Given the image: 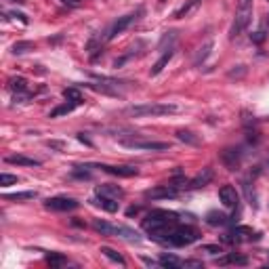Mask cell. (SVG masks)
<instances>
[{
    "mask_svg": "<svg viewBox=\"0 0 269 269\" xmlns=\"http://www.w3.org/2000/svg\"><path fill=\"white\" fill-rule=\"evenodd\" d=\"M11 2H17V4H23L25 0H11Z\"/></svg>",
    "mask_w": 269,
    "mask_h": 269,
    "instance_id": "obj_36",
    "label": "cell"
},
{
    "mask_svg": "<svg viewBox=\"0 0 269 269\" xmlns=\"http://www.w3.org/2000/svg\"><path fill=\"white\" fill-rule=\"evenodd\" d=\"M177 139L183 141V143H189V145H200L202 143L200 137L192 131H177Z\"/></svg>",
    "mask_w": 269,
    "mask_h": 269,
    "instance_id": "obj_24",
    "label": "cell"
},
{
    "mask_svg": "<svg viewBox=\"0 0 269 269\" xmlns=\"http://www.w3.org/2000/svg\"><path fill=\"white\" fill-rule=\"evenodd\" d=\"M30 48H34L32 42H27V40H25V42H17V45L13 46V53H15V55H21V53H27Z\"/></svg>",
    "mask_w": 269,
    "mask_h": 269,
    "instance_id": "obj_30",
    "label": "cell"
},
{
    "mask_svg": "<svg viewBox=\"0 0 269 269\" xmlns=\"http://www.w3.org/2000/svg\"><path fill=\"white\" fill-rule=\"evenodd\" d=\"M202 250H204V252H210V254L223 252V250H221V246H215V244H206V246H202Z\"/></svg>",
    "mask_w": 269,
    "mask_h": 269,
    "instance_id": "obj_31",
    "label": "cell"
},
{
    "mask_svg": "<svg viewBox=\"0 0 269 269\" xmlns=\"http://www.w3.org/2000/svg\"><path fill=\"white\" fill-rule=\"evenodd\" d=\"M177 112H179V105L175 103H141V105H129L124 110V114L131 118H158V116L177 114Z\"/></svg>",
    "mask_w": 269,
    "mask_h": 269,
    "instance_id": "obj_2",
    "label": "cell"
},
{
    "mask_svg": "<svg viewBox=\"0 0 269 269\" xmlns=\"http://www.w3.org/2000/svg\"><path fill=\"white\" fill-rule=\"evenodd\" d=\"M221 158H223L225 164H227L229 171H236V168L240 166V160H242V152L240 150H225Z\"/></svg>",
    "mask_w": 269,
    "mask_h": 269,
    "instance_id": "obj_17",
    "label": "cell"
},
{
    "mask_svg": "<svg viewBox=\"0 0 269 269\" xmlns=\"http://www.w3.org/2000/svg\"><path fill=\"white\" fill-rule=\"evenodd\" d=\"M90 202H93L95 206H99V208L108 210V212H116L120 208V202L118 200H114V198H108V196H101V194H95V198Z\"/></svg>",
    "mask_w": 269,
    "mask_h": 269,
    "instance_id": "obj_15",
    "label": "cell"
},
{
    "mask_svg": "<svg viewBox=\"0 0 269 269\" xmlns=\"http://www.w3.org/2000/svg\"><path fill=\"white\" fill-rule=\"evenodd\" d=\"M177 225H179V215L173 212V210L156 208L143 219V229L147 231V236H150L154 242H158V244H164L168 233H171Z\"/></svg>",
    "mask_w": 269,
    "mask_h": 269,
    "instance_id": "obj_1",
    "label": "cell"
},
{
    "mask_svg": "<svg viewBox=\"0 0 269 269\" xmlns=\"http://www.w3.org/2000/svg\"><path fill=\"white\" fill-rule=\"evenodd\" d=\"M46 263L51 267H63V265H67V259L63 257V254H59V252H48L46 254Z\"/></svg>",
    "mask_w": 269,
    "mask_h": 269,
    "instance_id": "obj_26",
    "label": "cell"
},
{
    "mask_svg": "<svg viewBox=\"0 0 269 269\" xmlns=\"http://www.w3.org/2000/svg\"><path fill=\"white\" fill-rule=\"evenodd\" d=\"M9 89H11L13 99H15V101H25V99L32 97L30 84H27V80H25V78H21V76L11 78V80H9Z\"/></svg>",
    "mask_w": 269,
    "mask_h": 269,
    "instance_id": "obj_10",
    "label": "cell"
},
{
    "mask_svg": "<svg viewBox=\"0 0 269 269\" xmlns=\"http://www.w3.org/2000/svg\"><path fill=\"white\" fill-rule=\"evenodd\" d=\"M63 2H69V4H76L78 0H63Z\"/></svg>",
    "mask_w": 269,
    "mask_h": 269,
    "instance_id": "obj_37",
    "label": "cell"
},
{
    "mask_svg": "<svg viewBox=\"0 0 269 269\" xmlns=\"http://www.w3.org/2000/svg\"><path fill=\"white\" fill-rule=\"evenodd\" d=\"M173 55H175V51H173V46H171V48H168V51L162 53V57H160L158 61L154 63V67H152V72H150V74H152V76H158V74L162 72V69L166 67V63L173 59Z\"/></svg>",
    "mask_w": 269,
    "mask_h": 269,
    "instance_id": "obj_20",
    "label": "cell"
},
{
    "mask_svg": "<svg viewBox=\"0 0 269 269\" xmlns=\"http://www.w3.org/2000/svg\"><path fill=\"white\" fill-rule=\"evenodd\" d=\"M19 181V177H15V175H9V173H2L0 175V185H15V183Z\"/></svg>",
    "mask_w": 269,
    "mask_h": 269,
    "instance_id": "obj_29",
    "label": "cell"
},
{
    "mask_svg": "<svg viewBox=\"0 0 269 269\" xmlns=\"http://www.w3.org/2000/svg\"><path fill=\"white\" fill-rule=\"evenodd\" d=\"M80 204H78L74 198H63V196H57V198H48L45 200V208L48 210H55V212H67V210H76Z\"/></svg>",
    "mask_w": 269,
    "mask_h": 269,
    "instance_id": "obj_11",
    "label": "cell"
},
{
    "mask_svg": "<svg viewBox=\"0 0 269 269\" xmlns=\"http://www.w3.org/2000/svg\"><path fill=\"white\" fill-rule=\"evenodd\" d=\"M212 181V168H202V173H198L192 181H189L187 189H202Z\"/></svg>",
    "mask_w": 269,
    "mask_h": 269,
    "instance_id": "obj_14",
    "label": "cell"
},
{
    "mask_svg": "<svg viewBox=\"0 0 269 269\" xmlns=\"http://www.w3.org/2000/svg\"><path fill=\"white\" fill-rule=\"evenodd\" d=\"M248 265V257H242V254H236V252H229L225 257L217 259V265Z\"/></svg>",
    "mask_w": 269,
    "mask_h": 269,
    "instance_id": "obj_19",
    "label": "cell"
},
{
    "mask_svg": "<svg viewBox=\"0 0 269 269\" xmlns=\"http://www.w3.org/2000/svg\"><path fill=\"white\" fill-rule=\"evenodd\" d=\"M200 240V231L192 225H177V227L168 233V238L164 240L162 246H173V248H183V246H189Z\"/></svg>",
    "mask_w": 269,
    "mask_h": 269,
    "instance_id": "obj_3",
    "label": "cell"
},
{
    "mask_svg": "<svg viewBox=\"0 0 269 269\" xmlns=\"http://www.w3.org/2000/svg\"><path fill=\"white\" fill-rule=\"evenodd\" d=\"M97 168L110 173V175H116V177H137L139 175V168L137 166H112V164H99Z\"/></svg>",
    "mask_w": 269,
    "mask_h": 269,
    "instance_id": "obj_13",
    "label": "cell"
},
{
    "mask_svg": "<svg viewBox=\"0 0 269 269\" xmlns=\"http://www.w3.org/2000/svg\"><path fill=\"white\" fill-rule=\"evenodd\" d=\"M261 30H263V32L267 34V36H269V15L263 19V25H261Z\"/></svg>",
    "mask_w": 269,
    "mask_h": 269,
    "instance_id": "obj_34",
    "label": "cell"
},
{
    "mask_svg": "<svg viewBox=\"0 0 269 269\" xmlns=\"http://www.w3.org/2000/svg\"><path fill=\"white\" fill-rule=\"evenodd\" d=\"M141 13H143V9H139V11H134V13H129V15H122V17H118V19L114 21V23H112V25L108 27V30L103 32V36H101V38H103L105 42L114 40V38L118 36V34H122V32L126 30V27H131V25L134 23V21L139 19V15H141Z\"/></svg>",
    "mask_w": 269,
    "mask_h": 269,
    "instance_id": "obj_8",
    "label": "cell"
},
{
    "mask_svg": "<svg viewBox=\"0 0 269 269\" xmlns=\"http://www.w3.org/2000/svg\"><path fill=\"white\" fill-rule=\"evenodd\" d=\"M147 200H173V198L179 196V187L168 183V185H158V187H152V189H145L143 194Z\"/></svg>",
    "mask_w": 269,
    "mask_h": 269,
    "instance_id": "obj_9",
    "label": "cell"
},
{
    "mask_svg": "<svg viewBox=\"0 0 269 269\" xmlns=\"http://www.w3.org/2000/svg\"><path fill=\"white\" fill-rule=\"evenodd\" d=\"M181 267H204V265H202V261L187 259V261H183V265H181Z\"/></svg>",
    "mask_w": 269,
    "mask_h": 269,
    "instance_id": "obj_32",
    "label": "cell"
},
{
    "mask_svg": "<svg viewBox=\"0 0 269 269\" xmlns=\"http://www.w3.org/2000/svg\"><path fill=\"white\" fill-rule=\"evenodd\" d=\"M120 145L129 147V150H145V152H164L168 150L166 141H154V139H143L141 134H131V137H116Z\"/></svg>",
    "mask_w": 269,
    "mask_h": 269,
    "instance_id": "obj_4",
    "label": "cell"
},
{
    "mask_svg": "<svg viewBox=\"0 0 269 269\" xmlns=\"http://www.w3.org/2000/svg\"><path fill=\"white\" fill-rule=\"evenodd\" d=\"M6 164H17V166H40L42 162L36 158H27V156H6L4 158Z\"/></svg>",
    "mask_w": 269,
    "mask_h": 269,
    "instance_id": "obj_18",
    "label": "cell"
},
{
    "mask_svg": "<svg viewBox=\"0 0 269 269\" xmlns=\"http://www.w3.org/2000/svg\"><path fill=\"white\" fill-rule=\"evenodd\" d=\"M48 147H55V150H63L66 145H63L61 141H48Z\"/></svg>",
    "mask_w": 269,
    "mask_h": 269,
    "instance_id": "obj_33",
    "label": "cell"
},
{
    "mask_svg": "<svg viewBox=\"0 0 269 269\" xmlns=\"http://www.w3.org/2000/svg\"><path fill=\"white\" fill-rule=\"evenodd\" d=\"M78 108L76 101H67V103H61L57 105L55 110H51V114H48V118H59V116H66V114H72V112Z\"/></svg>",
    "mask_w": 269,
    "mask_h": 269,
    "instance_id": "obj_21",
    "label": "cell"
},
{
    "mask_svg": "<svg viewBox=\"0 0 269 269\" xmlns=\"http://www.w3.org/2000/svg\"><path fill=\"white\" fill-rule=\"evenodd\" d=\"M231 221V217H227L225 212H217V210H210L208 215H206V223L208 225H227Z\"/></svg>",
    "mask_w": 269,
    "mask_h": 269,
    "instance_id": "obj_22",
    "label": "cell"
},
{
    "mask_svg": "<svg viewBox=\"0 0 269 269\" xmlns=\"http://www.w3.org/2000/svg\"><path fill=\"white\" fill-rule=\"evenodd\" d=\"M93 229L103 233V236H112V238H124L129 242H139L141 236L134 229L126 227V225H114V223H108V221H93Z\"/></svg>",
    "mask_w": 269,
    "mask_h": 269,
    "instance_id": "obj_6",
    "label": "cell"
},
{
    "mask_svg": "<svg viewBox=\"0 0 269 269\" xmlns=\"http://www.w3.org/2000/svg\"><path fill=\"white\" fill-rule=\"evenodd\" d=\"M223 240L229 244H248V242L261 240V233L254 231L252 227H246V225H236V227H231L227 233H225Z\"/></svg>",
    "mask_w": 269,
    "mask_h": 269,
    "instance_id": "obj_7",
    "label": "cell"
},
{
    "mask_svg": "<svg viewBox=\"0 0 269 269\" xmlns=\"http://www.w3.org/2000/svg\"><path fill=\"white\" fill-rule=\"evenodd\" d=\"M101 254L103 257H108L110 261H114V263H118V265H126V261H124V257L120 252H116L114 248H108V246H101Z\"/></svg>",
    "mask_w": 269,
    "mask_h": 269,
    "instance_id": "obj_25",
    "label": "cell"
},
{
    "mask_svg": "<svg viewBox=\"0 0 269 269\" xmlns=\"http://www.w3.org/2000/svg\"><path fill=\"white\" fill-rule=\"evenodd\" d=\"M95 194H101V196L114 198V200H120V198H124V189L118 187V185H112V183H103V185L95 187Z\"/></svg>",
    "mask_w": 269,
    "mask_h": 269,
    "instance_id": "obj_16",
    "label": "cell"
},
{
    "mask_svg": "<svg viewBox=\"0 0 269 269\" xmlns=\"http://www.w3.org/2000/svg\"><path fill=\"white\" fill-rule=\"evenodd\" d=\"M143 263H145V265H160L158 261H154V259H147V257H143Z\"/></svg>",
    "mask_w": 269,
    "mask_h": 269,
    "instance_id": "obj_35",
    "label": "cell"
},
{
    "mask_svg": "<svg viewBox=\"0 0 269 269\" xmlns=\"http://www.w3.org/2000/svg\"><path fill=\"white\" fill-rule=\"evenodd\" d=\"M252 19V0H238V9H236V17H233L231 30H229V38H238L240 34H244V30L248 27Z\"/></svg>",
    "mask_w": 269,
    "mask_h": 269,
    "instance_id": "obj_5",
    "label": "cell"
},
{
    "mask_svg": "<svg viewBox=\"0 0 269 269\" xmlns=\"http://www.w3.org/2000/svg\"><path fill=\"white\" fill-rule=\"evenodd\" d=\"M63 97H66L67 101H76L78 105H82V93L78 89H74V87H69V89L63 90Z\"/></svg>",
    "mask_w": 269,
    "mask_h": 269,
    "instance_id": "obj_28",
    "label": "cell"
},
{
    "mask_svg": "<svg viewBox=\"0 0 269 269\" xmlns=\"http://www.w3.org/2000/svg\"><path fill=\"white\" fill-rule=\"evenodd\" d=\"M219 198H221V202L227 208H238V204H240V194L233 185H223L219 189Z\"/></svg>",
    "mask_w": 269,
    "mask_h": 269,
    "instance_id": "obj_12",
    "label": "cell"
},
{
    "mask_svg": "<svg viewBox=\"0 0 269 269\" xmlns=\"http://www.w3.org/2000/svg\"><path fill=\"white\" fill-rule=\"evenodd\" d=\"M36 198V192H17V194H6L4 200H11V202H21V200H32Z\"/></svg>",
    "mask_w": 269,
    "mask_h": 269,
    "instance_id": "obj_27",
    "label": "cell"
},
{
    "mask_svg": "<svg viewBox=\"0 0 269 269\" xmlns=\"http://www.w3.org/2000/svg\"><path fill=\"white\" fill-rule=\"evenodd\" d=\"M158 263H160L162 267H171V269H177V267H181V265H183V259L175 257V254H168V252H164V254H160Z\"/></svg>",
    "mask_w": 269,
    "mask_h": 269,
    "instance_id": "obj_23",
    "label": "cell"
}]
</instances>
